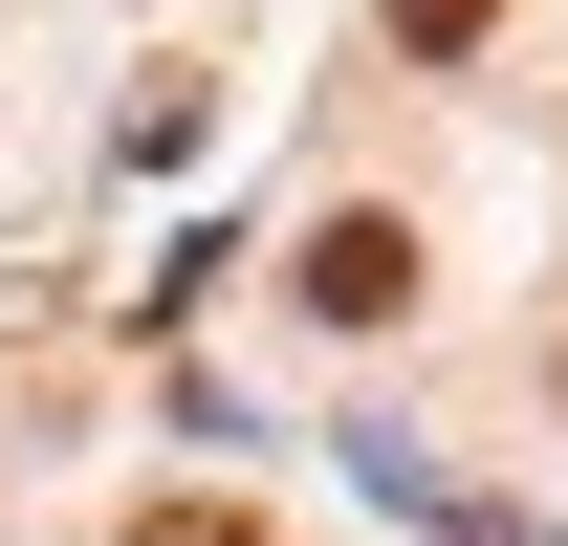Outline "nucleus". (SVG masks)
Listing matches in <instances>:
<instances>
[{
    "instance_id": "3",
    "label": "nucleus",
    "mask_w": 568,
    "mask_h": 546,
    "mask_svg": "<svg viewBox=\"0 0 568 546\" xmlns=\"http://www.w3.org/2000/svg\"><path fill=\"white\" fill-rule=\"evenodd\" d=\"M153 546H241V525H219V503H197V525H153Z\"/></svg>"
},
{
    "instance_id": "1",
    "label": "nucleus",
    "mask_w": 568,
    "mask_h": 546,
    "mask_svg": "<svg viewBox=\"0 0 568 546\" xmlns=\"http://www.w3.org/2000/svg\"><path fill=\"white\" fill-rule=\"evenodd\" d=\"M284 284H306V306H328V328H394V306H416V241H394V219H306V263H284Z\"/></svg>"
},
{
    "instance_id": "2",
    "label": "nucleus",
    "mask_w": 568,
    "mask_h": 546,
    "mask_svg": "<svg viewBox=\"0 0 568 546\" xmlns=\"http://www.w3.org/2000/svg\"><path fill=\"white\" fill-rule=\"evenodd\" d=\"M481 22H503V0H394V44H416V67H459Z\"/></svg>"
}]
</instances>
